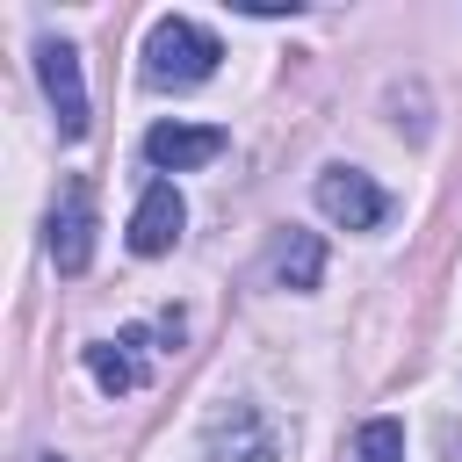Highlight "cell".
Segmentation results:
<instances>
[{"mask_svg":"<svg viewBox=\"0 0 462 462\" xmlns=\"http://www.w3.org/2000/svg\"><path fill=\"white\" fill-rule=\"evenodd\" d=\"M217 65H224V43L195 14H159L144 29V87L152 94H188V87L217 79Z\"/></svg>","mask_w":462,"mask_h":462,"instance_id":"6da1fadb","label":"cell"},{"mask_svg":"<svg viewBox=\"0 0 462 462\" xmlns=\"http://www.w3.org/2000/svg\"><path fill=\"white\" fill-rule=\"evenodd\" d=\"M202 462H282V426L260 404H224L202 426Z\"/></svg>","mask_w":462,"mask_h":462,"instance_id":"7a4b0ae2","label":"cell"},{"mask_svg":"<svg viewBox=\"0 0 462 462\" xmlns=\"http://www.w3.org/2000/svg\"><path fill=\"white\" fill-rule=\"evenodd\" d=\"M36 87H43V101H51V116H58V137L72 144V137H87V79H79V51L65 43V36H36Z\"/></svg>","mask_w":462,"mask_h":462,"instance_id":"3957f363","label":"cell"},{"mask_svg":"<svg viewBox=\"0 0 462 462\" xmlns=\"http://www.w3.org/2000/svg\"><path fill=\"white\" fill-rule=\"evenodd\" d=\"M310 195H318V209H325L332 224H346V231H375V224L390 217V195H383L361 166H325Z\"/></svg>","mask_w":462,"mask_h":462,"instance_id":"277c9868","label":"cell"},{"mask_svg":"<svg viewBox=\"0 0 462 462\" xmlns=\"http://www.w3.org/2000/svg\"><path fill=\"white\" fill-rule=\"evenodd\" d=\"M224 144H231L224 123H152L144 130V159L159 173H195V166L224 159Z\"/></svg>","mask_w":462,"mask_h":462,"instance_id":"5b68a950","label":"cell"},{"mask_svg":"<svg viewBox=\"0 0 462 462\" xmlns=\"http://www.w3.org/2000/svg\"><path fill=\"white\" fill-rule=\"evenodd\" d=\"M180 231H188L180 188H173V180H152V188L137 195V209H130V253H137V260H159V253L180 245Z\"/></svg>","mask_w":462,"mask_h":462,"instance_id":"8992f818","label":"cell"},{"mask_svg":"<svg viewBox=\"0 0 462 462\" xmlns=\"http://www.w3.org/2000/svg\"><path fill=\"white\" fill-rule=\"evenodd\" d=\"M51 260H58V274H87V260H94V195H87V180H72L51 209Z\"/></svg>","mask_w":462,"mask_h":462,"instance_id":"52a82bcc","label":"cell"},{"mask_svg":"<svg viewBox=\"0 0 462 462\" xmlns=\"http://www.w3.org/2000/svg\"><path fill=\"white\" fill-rule=\"evenodd\" d=\"M137 346H144V325H123L116 339H94V346H87V375H94L108 397L137 390V383H144V361H137Z\"/></svg>","mask_w":462,"mask_h":462,"instance_id":"ba28073f","label":"cell"},{"mask_svg":"<svg viewBox=\"0 0 462 462\" xmlns=\"http://www.w3.org/2000/svg\"><path fill=\"white\" fill-rule=\"evenodd\" d=\"M318 274H325V238H318V231H296V224H289V238L274 245V282L303 296V289H318Z\"/></svg>","mask_w":462,"mask_h":462,"instance_id":"9c48e42d","label":"cell"},{"mask_svg":"<svg viewBox=\"0 0 462 462\" xmlns=\"http://www.w3.org/2000/svg\"><path fill=\"white\" fill-rule=\"evenodd\" d=\"M354 462H404V419H368L354 433Z\"/></svg>","mask_w":462,"mask_h":462,"instance_id":"30bf717a","label":"cell"}]
</instances>
